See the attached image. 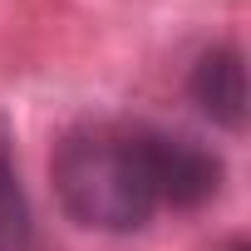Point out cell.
<instances>
[{
    "instance_id": "cell-1",
    "label": "cell",
    "mask_w": 251,
    "mask_h": 251,
    "mask_svg": "<svg viewBox=\"0 0 251 251\" xmlns=\"http://www.w3.org/2000/svg\"><path fill=\"white\" fill-rule=\"evenodd\" d=\"M222 158L182 133L128 118H84L59 133L50 182L59 207L89 231H143L163 207L187 212L222 192Z\"/></svg>"
},
{
    "instance_id": "cell-2",
    "label": "cell",
    "mask_w": 251,
    "mask_h": 251,
    "mask_svg": "<svg viewBox=\"0 0 251 251\" xmlns=\"http://www.w3.org/2000/svg\"><path fill=\"white\" fill-rule=\"evenodd\" d=\"M187 94L217 128L241 133L246 128V59H241V50L236 45H212L192 64Z\"/></svg>"
},
{
    "instance_id": "cell-3",
    "label": "cell",
    "mask_w": 251,
    "mask_h": 251,
    "mask_svg": "<svg viewBox=\"0 0 251 251\" xmlns=\"http://www.w3.org/2000/svg\"><path fill=\"white\" fill-rule=\"evenodd\" d=\"M0 251H45L35 212L25 202V187H20V173H15L5 143H0Z\"/></svg>"
},
{
    "instance_id": "cell-4",
    "label": "cell",
    "mask_w": 251,
    "mask_h": 251,
    "mask_svg": "<svg viewBox=\"0 0 251 251\" xmlns=\"http://www.w3.org/2000/svg\"><path fill=\"white\" fill-rule=\"evenodd\" d=\"M231 251H246V246H241V241H236V246H231Z\"/></svg>"
}]
</instances>
